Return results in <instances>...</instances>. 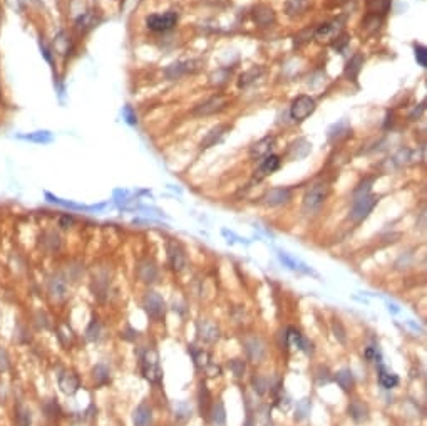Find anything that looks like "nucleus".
I'll return each mask as SVG.
<instances>
[{"instance_id":"nucleus-16","label":"nucleus","mask_w":427,"mask_h":426,"mask_svg":"<svg viewBox=\"0 0 427 426\" xmlns=\"http://www.w3.org/2000/svg\"><path fill=\"white\" fill-rule=\"evenodd\" d=\"M133 421H134V426H151V421H152V413H151V409L147 408L146 405H141V406L134 411Z\"/></svg>"},{"instance_id":"nucleus-42","label":"nucleus","mask_w":427,"mask_h":426,"mask_svg":"<svg viewBox=\"0 0 427 426\" xmlns=\"http://www.w3.org/2000/svg\"><path fill=\"white\" fill-rule=\"evenodd\" d=\"M74 223V218L72 217H62L61 218V227L62 228H69L70 225Z\"/></svg>"},{"instance_id":"nucleus-13","label":"nucleus","mask_w":427,"mask_h":426,"mask_svg":"<svg viewBox=\"0 0 427 426\" xmlns=\"http://www.w3.org/2000/svg\"><path fill=\"white\" fill-rule=\"evenodd\" d=\"M19 139H24V141H29V143H35V145H49L54 141V136L51 131H34V133H29V134H19L17 136Z\"/></svg>"},{"instance_id":"nucleus-44","label":"nucleus","mask_w":427,"mask_h":426,"mask_svg":"<svg viewBox=\"0 0 427 426\" xmlns=\"http://www.w3.org/2000/svg\"><path fill=\"white\" fill-rule=\"evenodd\" d=\"M365 356H367V359H377V351L374 347H369L365 351Z\"/></svg>"},{"instance_id":"nucleus-34","label":"nucleus","mask_w":427,"mask_h":426,"mask_svg":"<svg viewBox=\"0 0 427 426\" xmlns=\"http://www.w3.org/2000/svg\"><path fill=\"white\" fill-rule=\"evenodd\" d=\"M260 74V70L256 69V67H253L251 70H248V73H245L243 76H242V81H240V86H246V84H250L251 81H255L256 79V76Z\"/></svg>"},{"instance_id":"nucleus-37","label":"nucleus","mask_w":427,"mask_h":426,"mask_svg":"<svg viewBox=\"0 0 427 426\" xmlns=\"http://www.w3.org/2000/svg\"><path fill=\"white\" fill-rule=\"evenodd\" d=\"M99 332H101V326L94 321V322H92V324L89 326V329H87V339L96 341L97 337H99Z\"/></svg>"},{"instance_id":"nucleus-10","label":"nucleus","mask_w":427,"mask_h":426,"mask_svg":"<svg viewBox=\"0 0 427 426\" xmlns=\"http://www.w3.org/2000/svg\"><path fill=\"white\" fill-rule=\"evenodd\" d=\"M245 346H246V354H248V358L251 361H260L261 358H263L265 354V346L263 342H261L258 337H251V339H246L245 341Z\"/></svg>"},{"instance_id":"nucleus-32","label":"nucleus","mask_w":427,"mask_h":426,"mask_svg":"<svg viewBox=\"0 0 427 426\" xmlns=\"http://www.w3.org/2000/svg\"><path fill=\"white\" fill-rule=\"evenodd\" d=\"M17 421L20 426H29L32 421V416H30V411L24 406H19L17 408Z\"/></svg>"},{"instance_id":"nucleus-12","label":"nucleus","mask_w":427,"mask_h":426,"mask_svg":"<svg viewBox=\"0 0 427 426\" xmlns=\"http://www.w3.org/2000/svg\"><path fill=\"white\" fill-rule=\"evenodd\" d=\"M288 200H290V190L288 188H273L265 196V203L270 205V206L287 203Z\"/></svg>"},{"instance_id":"nucleus-43","label":"nucleus","mask_w":427,"mask_h":426,"mask_svg":"<svg viewBox=\"0 0 427 426\" xmlns=\"http://www.w3.org/2000/svg\"><path fill=\"white\" fill-rule=\"evenodd\" d=\"M124 116L128 118V123H131V124H134V123H136V116H134L133 113H131V109H129V108H126V109H124Z\"/></svg>"},{"instance_id":"nucleus-18","label":"nucleus","mask_w":427,"mask_h":426,"mask_svg":"<svg viewBox=\"0 0 427 426\" xmlns=\"http://www.w3.org/2000/svg\"><path fill=\"white\" fill-rule=\"evenodd\" d=\"M278 168H280V158H278L277 155H268V156L263 158V161H261L258 173H261V176H265V174L275 173Z\"/></svg>"},{"instance_id":"nucleus-47","label":"nucleus","mask_w":427,"mask_h":426,"mask_svg":"<svg viewBox=\"0 0 427 426\" xmlns=\"http://www.w3.org/2000/svg\"><path fill=\"white\" fill-rule=\"evenodd\" d=\"M0 99H2V84H0Z\"/></svg>"},{"instance_id":"nucleus-11","label":"nucleus","mask_w":427,"mask_h":426,"mask_svg":"<svg viewBox=\"0 0 427 426\" xmlns=\"http://www.w3.org/2000/svg\"><path fill=\"white\" fill-rule=\"evenodd\" d=\"M59 387L61 391L65 393V395H74L75 391L79 389V378L74 373H64L59 378Z\"/></svg>"},{"instance_id":"nucleus-14","label":"nucleus","mask_w":427,"mask_h":426,"mask_svg":"<svg viewBox=\"0 0 427 426\" xmlns=\"http://www.w3.org/2000/svg\"><path fill=\"white\" fill-rule=\"evenodd\" d=\"M54 49H56L57 54H61V56H67L70 54V49H72V42H70V37L65 34V32H59L56 36V39H54Z\"/></svg>"},{"instance_id":"nucleus-19","label":"nucleus","mask_w":427,"mask_h":426,"mask_svg":"<svg viewBox=\"0 0 427 426\" xmlns=\"http://www.w3.org/2000/svg\"><path fill=\"white\" fill-rule=\"evenodd\" d=\"M338 29H340L338 22H330V24H324L319 30H317V39H319V41H330L332 37H335V36L338 34Z\"/></svg>"},{"instance_id":"nucleus-35","label":"nucleus","mask_w":427,"mask_h":426,"mask_svg":"<svg viewBox=\"0 0 427 426\" xmlns=\"http://www.w3.org/2000/svg\"><path fill=\"white\" fill-rule=\"evenodd\" d=\"M415 59H417L419 65H422V67H425V65H427V51H425L424 46L415 47Z\"/></svg>"},{"instance_id":"nucleus-41","label":"nucleus","mask_w":427,"mask_h":426,"mask_svg":"<svg viewBox=\"0 0 427 426\" xmlns=\"http://www.w3.org/2000/svg\"><path fill=\"white\" fill-rule=\"evenodd\" d=\"M41 51H42V56L46 57V61H49V62H52V56H51V49H49L46 44L44 42H41Z\"/></svg>"},{"instance_id":"nucleus-9","label":"nucleus","mask_w":427,"mask_h":426,"mask_svg":"<svg viewBox=\"0 0 427 426\" xmlns=\"http://www.w3.org/2000/svg\"><path fill=\"white\" fill-rule=\"evenodd\" d=\"M168 257H169V264L174 270H183L186 265V257L183 248L179 247L176 242H169L168 243Z\"/></svg>"},{"instance_id":"nucleus-25","label":"nucleus","mask_w":427,"mask_h":426,"mask_svg":"<svg viewBox=\"0 0 427 426\" xmlns=\"http://www.w3.org/2000/svg\"><path fill=\"white\" fill-rule=\"evenodd\" d=\"M335 381H337V384L340 386L343 391H348L350 387L354 386V376H352V373H350L348 369L338 371L337 376H335Z\"/></svg>"},{"instance_id":"nucleus-23","label":"nucleus","mask_w":427,"mask_h":426,"mask_svg":"<svg viewBox=\"0 0 427 426\" xmlns=\"http://www.w3.org/2000/svg\"><path fill=\"white\" fill-rule=\"evenodd\" d=\"M211 421L215 426H224L226 423V411H224V406L221 401H218L213 405L211 408Z\"/></svg>"},{"instance_id":"nucleus-21","label":"nucleus","mask_w":427,"mask_h":426,"mask_svg":"<svg viewBox=\"0 0 427 426\" xmlns=\"http://www.w3.org/2000/svg\"><path fill=\"white\" fill-rule=\"evenodd\" d=\"M96 24H97V20H96L94 12H84L77 20H75V29H77L79 32H87V30H91Z\"/></svg>"},{"instance_id":"nucleus-39","label":"nucleus","mask_w":427,"mask_h":426,"mask_svg":"<svg viewBox=\"0 0 427 426\" xmlns=\"http://www.w3.org/2000/svg\"><path fill=\"white\" fill-rule=\"evenodd\" d=\"M5 2H7V5L12 10H15V12H20V10H24L27 0H5Z\"/></svg>"},{"instance_id":"nucleus-38","label":"nucleus","mask_w":427,"mask_h":426,"mask_svg":"<svg viewBox=\"0 0 427 426\" xmlns=\"http://www.w3.org/2000/svg\"><path fill=\"white\" fill-rule=\"evenodd\" d=\"M333 332H335V337L340 342H345V329L342 327V324L338 321L333 322Z\"/></svg>"},{"instance_id":"nucleus-3","label":"nucleus","mask_w":427,"mask_h":426,"mask_svg":"<svg viewBox=\"0 0 427 426\" xmlns=\"http://www.w3.org/2000/svg\"><path fill=\"white\" fill-rule=\"evenodd\" d=\"M142 373H144L146 379H149L151 383H158L163 376L161 366H160V356L154 349L146 351V354L142 356Z\"/></svg>"},{"instance_id":"nucleus-27","label":"nucleus","mask_w":427,"mask_h":426,"mask_svg":"<svg viewBox=\"0 0 427 426\" xmlns=\"http://www.w3.org/2000/svg\"><path fill=\"white\" fill-rule=\"evenodd\" d=\"M287 344L288 346H292V347H300V349H303V346H306V342L302 334L297 331V329H288V334H287Z\"/></svg>"},{"instance_id":"nucleus-33","label":"nucleus","mask_w":427,"mask_h":426,"mask_svg":"<svg viewBox=\"0 0 427 426\" xmlns=\"http://www.w3.org/2000/svg\"><path fill=\"white\" fill-rule=\"evenodd\" d=\"M92 374H94V379L97 381V383H101V384L107 383V379H109V371L104 368L102 364L96 366L94 371H92Z\"/></svg>"},{"instance_id":"nucleus-31","label":"nucleus","mask_w":427,"mask_h":426,"mask_svg":"<svg viewBox=\"0 0 427 426\" xmlns=\"http://www.w3.org/2000/svg\"><path fill=\"white\" fill-rule=\"evenodd\" d=\"M229 369H231V373L235 374V378H243L245 371H246V364L242 359H231L229 361Z\"/></svg>"},{"instance_id":"nucleus-7","label":"nucleus","mask_w":427,"mask_h":426,"mask_svg":"<svg viewBox=\"0 0 427 426\" xmlns=\"http://www.w3.org/2000/svg\"><path fill=\"white\" fill-rule=\"evenodd\" d=\"M226 104H228V97L218 94V96H213L211 99H208L201 106L196 108L195 113L198 114V116H208V114H215L218 111H221Z\"/></svg>"},{"instance_id":"nucleus-24","label":"nucleus","mask_w":427,"mask_h":426,"mask_svg":"<svg viewBox=\"0 0 427 426\" xmlns=\"http://www.w3.org/2000/svg\"><path fill=\"white\" fill-rule=\"evenodd\" d=\"M350 414H352V418L355 421H365V419L369 418V409H367L364 403L354 401L352 405H350Z\"/></svg>"},{"instance_id":"nucleus-8","label":"nucleus","mask_w":427,"mask_h":426,"mask_svg":"<svg viewBox=\"0 0 427 426\" xmlns=\"http://www.w3.org/2000/svg\"><path fill=\"white\" fill-rule=\"evenodd\" d=\"M275 146V138L273 136H265L263 139H260L258 143H255L250 148V156L253 160H261L268 155H271V150Z\"/></svg>"},{"instance_id":"nucleus-30","label":"nucleus","mask_w":427,"mask_h":426,"mask_svg":"<svg viewBox=\"0 0 427 426\" xmlns=\"http://www.w3.org/2000/svg\"><path fill=\"white\" fill-rule=\"evenodd\" d=\"M362 64H364V57L362 56H354L352 59H350L348 64H347V69H345V73H347V70H350V69L354 70L352 76H350V79L357 78V74L360 73V69H362Z\"/></svg>"},{"instance_id":"nucleus-36","label":"nucleus","mask_w":427,"mask_h":426,"mask_svg":"<svg viewBox=\"0 0 427 426\" xmlns=\"http://www.w3.org/2000/svg\"><path fill=\"white\" fill-rule=\"evenodd\" d=\"M193 359H195V364L198 366V368H203V366H206L208 364V354L205 352V351H193Z\"/></svg>"},{"instance_id":"nucleus-45","label":"nucleus","mask_w":427,"mask_h":426,"mask_svg":"<svg viewBox=\"0 0 427 426\" xmlns=\"http://www.w3.org/2000/svg\"><path fill=\"white\" fill-rule=\"evenodd\" d=\"M243 426H256V424H255V421H253V418H248V419L245 421Z\"/></svg>"},{"instance_id":"nucleus-22","label":"nucleus","mask_w":427,"mask_h":426,"mask_svg":"<svg viewBox=\"0 0 427 426\" xmlns=\"http://www.w3.org/2000/svg\"><path fill=\"white\" fill-rule=\"evenodd\" d=\"M224 131H226V126H216V128H213L210 133L206 134V138L201 141V146H203V148H210V146L216 145L218 141L223 138Z\"/></svg>"},{"instance_id":"nucleus-4","label":"nucleus","mask_w":427,"mask_h":426,"mask_svg":"<svg viewBox=\"0 0 427 426\" xmlns=\"http://www.w3.org/2000/svg\"><path fill=\"white\" fill-rule=\"evenodd\" d=\"M328 192H330V188H328L327 183H317L314 185L308 192L305 193L303 196V206L305 210H317L319 206L324 203L328 196Z\"/></svg>"},{"instance_id":"nucleus-1","label":"nucleus","mask_w":427,"mask_h":426,"mask_svg":"<svg viewBox=\"0 0 427 426\" xmlns=\"http://www.w3.org/2000/svg\"><path fill=\"white\" fill-rule=\"evenodd\" d=\"M377 201H379V198L374 195H369V193L357 196V200L354 201L352 210H350V220L355 223H360L364 218H367V215H369L372 210H374Z\"/></svg>"},{"instance_id":"nucleus-20","label":"nucleus","mask_w":427,"mask_h":426,"mask_svg":"<svg viewBox=\"0 0 427 426\" xmlns=\"http://www.w3.org/2000/svg\"><path fill=\"white\" fill-rule=\"evenodd\" d=\"M138 275L142 282H152L156 278L158 275V270H156V267L152 262H142V264L139 265V269H138Z\"/></svg>"},{"instance_id":"nucleus-5","label":"nucleus","mask_w":427,"mask_h":426,"mask_svg":"<svg viewBox=\"0 0 427 426\" xmlns=\"http://www.w3.org/2000/svg\"><path fill=\"white\" fill-rule=\"evenodd\" d=\"M178 15L174 12H166V14H152L149 17H146V25L147 29L154 30V32H164L169 30L176 25Z\"/></svg>"},{"instance_id":"nucleus-26","label":"nucleus","mask_w":427,"mask_h":426,"mask_svg":"<svg viewBox=\"0 0 427 426\" xmlns=\"http://www.w3.org/2000/svg\"><path fill=\"white\" fill-rule=\"evenodd\" d=\"M310 408H312V403L308 398H303V400H300L297 403V408H295V419L297 421H302L306 416L310 414Z\"/></svg>"},{"instance_id":"nucleus-46","label":"nucleus","mask_w":427,"mask_h":426,"mask_svg":"<svg viewBox=\"0 0 427 426\" xmlns=\"http://www.w3.org/2000/svg\"><path fill=\"white\" fill-rule=\"evenodd\" d=\"M389 310H392V312H399V309H397V305H394V304H389Z\"/></svg>"},{"instance_id":"nucleus-28","label":"nucleus","mask_w":427,"mask_h":426,"mask_svg":"<svg viewBox=\"0 0 427 426\" xmlns=\"http://www.w3.org/2000/svg\"><path fill=\"white\" fill-rule=\"evenodd\" d=\"M379 381H380V384L385 387V389H391V387H396V386L399 384V378H397V376L387 373V371H384V369H380Z\"/></svg>"},{"instance_id":"nucleus-40","label":"nucleus","mask_w":427,"mask_h":426,"mask_svg":"<svg viewBox=\"0 0 427 426\" xmlns=\"http://www.w3.org/2000/svg\"><path fill=\"white\" fill-rule=\"evenodd\" d=\"M253 383H255V389L260 393V395H263V393L266 391V381L263 378H260V376H256V378L253 379Z\"/></svg>"},{"instance_id":"nucleus-15","label":"nucleus","mask_w":427,"mask_h":426,"mask_svg":"<svg viewBox=\"0 0 427 426\" xmlns=\"http://www.w3.org/2000/svg\"><path fill=\"white\" fill-rule=\"evenodd\" d=\"M46 196L49 198V201H52V203H57V205H61V206H65V208H72V210H87V211H91V210H99V208H104V205H97V206H86V205L74 203V201H65V200L57 198V196H54V195H51V193H46Z\"/></svg>"},{"instance_id":"nucleus-17","label":"nucleus","mask_w":427,"mask_h":426,"mask_svg":"<svg viewBox=\"0 0 427 426\" xmlns=\"http://www.w3.org/2000/svg\"><path fill=\"white\" fill-rule=\"evenodd\" d=\"M200 337L208 342H215L220 337V332H218L216 326L211 324L210 321H203L200 324Z\"/></svg>"},{"instance_id":"nucleus-2","label":"nucleus","mask_w":427,"mask_h":426,"mask_svg":"<svg viewBox=\"0 0 427 426\" xmlns=\"http://www.w3.org/2000/svg\"><path fill=\"white\" fill-rule=\"evenodd\" d=\"M315 108L317 106H315L314 97L302 94V96H298L297 99L292 102V108H290V116H292L293 121L302 123V121H305V119L310 116V114H314Z\"/></svg>"},{"instance_id":"nucleus-6","label":"nucleus","mask_w":427,"mask_h":426,"mask_svg":"<svg viewBox=\"0 0 427 426\" xmlns=\"http://www.w3.org/2000/svg\"><path fill=\"white\" fill-rule=\"evenodd\" d=\"M144 307L152 319H161L164 315V300L160 294L147 292L144 297Z\"/></svg>"},{"instance_id":"nucleus-29","label":"nucleus","mask_w":427,"mask_h":426,"mask_svg":"<svg viewBox=\"0 0 427 426\" xmlns=\"http://www.w3.org/2000/svg\"><path fill=\"white\" fill-rule=\"evenodd\" d=\"M65 292H67V283H65L62 278H54V280L51 282V294L52 296H56V297H64L65 296Z\"/></svg>"}]
</instances>
